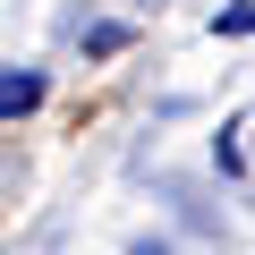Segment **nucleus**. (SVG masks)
Segmentation results:
<instances>
[{
    "label": "nucleus",
    "instance_id": "nucleus-1",
    "mask_svg": "<svg viewBox=\"0 0 255 255\" xmlns=\"http://www.w3.org/2000/svg\"><path fill=\"white\" fill-rule=\"evenodd\" d=\"M43 102V77L34 68H0V119H17V111H34Z\"/></svg>",
    "mask_w": 255,
    "mask_h": 255
},
{
    "label": "nucleus",
    "instance_id": "nucleus-3",
    "mask_svg": "<svg viewBox=\"0 0 255 255\" xmlns=\"http://www.w3.org/2000/svg\"><path fill=\"white\" fill-rule=\"evenodd\" d=\"M136 255H162V247H136Z\"/></svg>",
    "mask_w": 255,
    "mask_h": 255
},
{
    "label": "nucleus",
    "instance_id": "nucleus-2",
    "mask_svg": "<svg viewBox=\"0 0 255 255\" xmlns=\"http://www.w3.org/2000/svg\"><path fill=\"white\" fill-rule=\"evenodd\" d=\"M213 34H255V0H238V9H221V17H213Z\"/></svg>",
    "mask_w": 255,
    "mask_h": 255
}]
</instances>
